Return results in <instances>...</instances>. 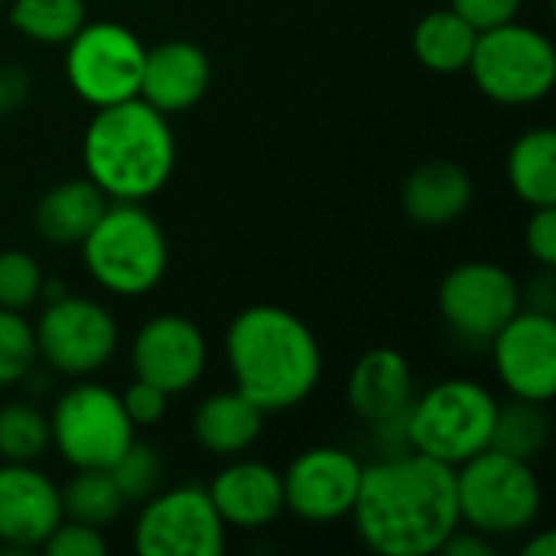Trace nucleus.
I'll return each instance as SVG.
<instances>
[{
	"label": "nucleus",
	"instance_id": "obj_1",
	"mask_svg": "<svg viewBox=\"0 0 556 556\" xmlns=\"http://www.w3.org/2000/svg\"><path fill=\"white\" fill-rule=\"evenodd\" d=\"M362 544L378 556H433L463 528L456 472L424 453H397L362 469L352 505Z\"/></svg>",
	"mask_w": 556,
	"mask_h": 556
},
{
	"label": "nucleus",
	"instance_id": "obj_2",
	"mask_svg": "<svg viewBox=\"0 0 556 556\" xmlns=\"http://www.w3.org/2000/svg\"><path fill=\"white\" fill-rule=\"evenodd\" d=\"M225 358L235 388L264 414L300 407L323 378L316 332L296 313L270 303L248 306L231 319Z\"/></svg>",
	"mask_w": 556,
	"mask_h": 556
},
{
	"label": "nucleus",
	"instance_id": "obj_3",
	"mask_svg": "<svg viewBox=\"0 0 556 556\" xmlns=\"http://www.w3.org/2000/svg\"><path fill=\"white\" fill-rule=\"evenodd\" d=\"M81 163L108 202L153 199L176 169L169 117L143 98L94 108L81 137Z\"/></svg>",
	"mask_w": 556,
	"mask_h": 556
},
{
	"label": "nucleus",
	"instance_id": "obj_4",
	"mask_svg": "<svg viewBox=\"0 0 556 556\" xmlns=\"http://www.w3.org/2000/svg\"><path fill=\"white\" fill-rule=\"evenodd\" d=\"M78 248L94 283L114 296L150 293L169 267L166 231L143 202H108Z\"/></svg>",
	"mask_w": 556,
	"mask_h": 556
},
{
	"label": "nucleus",
	"instance_id": "obj_5",
	"mask_svg": "<svg viewBox=\"0 0 556 556\" xmlns=\"http://www.w3.org/2000/svg\"><path fill=\"white\" fill-rule=\"evenodd\" d=\"M498 401L469 378H450L414 397L404 417V443L443 466H463L476 453L489 450Z\"/></svg>",
	"mask_w": 556,
	"mask_h": 556
},
{
	"label": "nucleus",
	"instance_id": "obj_6",
	"mask_svg": "<svg viewBox=\"0 0 556 556\" xmlns=\"http://www.w3.org/2000/svg\"><path fill=\"white\" fill-rule=\"evenodd\" d=\"M453 472L459 525L485 538H515L541 518L544 489L531 463L489 446Z\"/></svg>",
	"mask_w": 556,
	"mask_h": 556
},
{
	"label": "nucleus",
	"instance_id": "obj_7",
	"mask_svg": "<svg viewBox=\"0 0 556 556\" xmlns=\"http://www.w3.org/2000/svg\"><path fill=\"white\" fill-rule=\"evenodd\" d=\"M466 72L479 91L498 104H538L554 88L556 49L541 29L511 20L479 33Z\"/></svg>",
	"mask_w": 556,
	"mask_h": 556
},
{
	"label": "nucleus",
	"instance_id": "obj_8",
	"mask_svg": "<svg viewBox=\"0 0 556 556\" xmlns=\"http://www.w3.org/2000/svg\"><path fill=\"white\" fill-rule=\"evenodd\" d=\"M49 433L52 446L72 469H111V463L130 446L134 424L121 394L98 381H78L55 397Z\"/></svg>",
	"mask_w": 556,
	"mask_h": 556
},
{
	"label": "nucleus",
	"instance_id": "obj_9",
	"mask_svg": "<svg viewBox=\"0 0 556 556\" xmlns=\"http://www.w3.org/2000/svg\"><path fill=\"white\" fill-rule=\"evenodd\" d=\"M147 46L140 36L114 20H85L65 42L68 88L91 108H108L140 94Z\"/></svg>",
	"mask_w": 556,
	"mask_h": 556
},
{
	"label": "nucleus",
	"instance_id": "obj_10",
	"mask_svg": "<svg viewBox=\"0 0 556 556\" xmlns=\"http://www.w3.org/2000/svg\"><path fill=\"white\" fill-rule=\"evenodd\" d=\"M36 352L39 358L65 378H88L101 371L117 352V319L108 306L88 296L59 293L39 313Z\"/></svg>",
	"mask_w": 556,
	"mask_h": 556
},
{
	"label": "nucleus",
	"instance_id": "obj_11",
	"mask_svg": "<svg viewBox=\"0 0 556 556\" xmlns=\"http://www.w3.org/2000/svg\"><path fill=\"white\" fill-rule=\"evenodd\" d=\"M228 528L205 485H173L143 502L134 525L140 556H222Z\"/></svg>",
	"mask_w": 556,
	"mask_h": 556
},
{
	"label": "nucleus",
	"instance_id": "obj_12",
	"mask_svg": "<svg viewBox=\"0 0 556 556\" xmlns=\"http://www.w3.org/2000/svg\"><path fill=\"white\" fill-rule=\"evenodd\" d=\"M443 323L466 342H492V336L521 309L518 280L492 261L456 264L437 293Z\"/></svg>",
	"mask_w": 556,
	"mask_h": 556
},
{
	"label": "nucleus",
	"instance_id": "obj_13",
	"mask_svg": "<svg viewBox=\"0 0 556 556\" xmlns=\"http://www.w3.org/2000/svg\"><path fill=\"white\" fill-rule=\"evenodd\" d=\"M362 463L342 446H313L303 450L283 479V511H293L300 521L309 525H332L352 515L358 485H362Z\"/></svg>",
	"mask_w": 556,
	"mask_h": 556
},
{
	"label": "nucleus",
	"instance_id": "obj_14",
	"mask_svg": "<svg viewBox=\"0 0 556 556\" xmlns=\"http://www.w3.org/2000/svg\"><path fill=\"white\" fill-rule=\"evenodd\" d=\"M492 365L511 397L547 404L556 394V316L521 306L492 336Z\"/></svg>",
	"mask_w": 556,
	"mask_h": 556
},
{
	"label": "nucleus",
	"instance_id": "obj_15",
	"mask_svg": "<svg viewBox=\"0 0 556 556\" xmlns=\"http://www.w3.org/2000/svg\"><path fill=\"white\" fill-rule=\"evenodd\" d=\"M205 365L208 342L202 329L179 313H160L147 319L130 342L134 378L156 384L169 397L195 388L205 375Z\"/></svg>",
	"mask_w": 556,
	"mask_h": 556
},
{
	"label": "nucleus",
	"instance_id": "obj_16",
	"mask_svg": "<svg viewBox=\"0 0 556 556\" xmlns=\"http://www.w3.org/2000/svg\"><path fill=\"white\" fill-rule=\"evenodd\" d=\"M59 521V485L33 463H0V547L7 554L36 551Z\"/></svg>",
	"mask_w": 556,
	"mask_h": 556
},
{
	"label": "nucleus",
	"instance_id": "obj_17",
	"mask_svg": "<svg viewBox=\"0 0 556 556\" xmlns=\"http://www.w3.org/2000/svg\"><path fill=\"white\" fill-rule=\"evenodd\" d=\"M349 404L358 420H365L371 430H401L404 417L417 397L414 391V371L410 362L397 349H368L345 384Z\"/></svg>",
	"mask_w": 556,
	"mask_h": 556
},
{
	"label": "nucleus",
	"instance_id": "obj_18",
	"mask_svg": "<svg viewBox=\"0 0 556 556\" xmlns=\"http://www.w3.org/2000/svg\"><path fill=\"white\" fill-rule=\"evenodd\" d=\"M225 528L261 531L283 515V479L261 459L235 456L205 485Z\"/></svg>",
	"mask_w": 556,
	"mask_h": 556
},
{
	"label": "nucleus",
	"instance_id": "obj_19",
	"mask_svg": "<svg viewBox=\"0 0 556 556\" xmlns=\"http://www.w3.org/2000/svg\"><path fill=\"white\" fill-rule=\"evenodd\" d=\"M212 81V62L202 46L189 39H166L147 49L140 72V94L160 114H179L195 108Z\"/></svg>",
	"mask_w": 556,
	"mask_h": 556
},
{
	"label": "nucleus",
	"instance_id": "obj_20",
	"mask_svg": "<svg viewBox=\"0 0 556 556\" xmlns=\"http://www.w3.org/2000/svg\"><path fill=\"white\" fill-rule=\"evenodd\" d=\"M401 205L414 225L443 228L459 222L472 205V176L453 160H427L401 186Z\"/></svg>",
	"mask_w": 556,
	"mask_h": 556
},
{
	"label": "nucleus",
	"instance_id": "obj_21",
	"mask_svg": "<svg viewBox=\"0 0 556 556\" xmlns=\"http://www.w3.org/2000/svg\"><path fill=\"white\" fill-rule=\"evenodd\" d=\"M104 208L108 199L88 176L65 179L42 192V199L33 208V228L52 248H78Z\"/></svg>",
	"mask_w": 556,
	"mask_h": 556
},
{
	"label": "nucleus",
	"instance_id": "obj_22",
	"mask_svg": "<svg viewBox=\"0 0 556 556\" xmlns=\"http://www.w3.org/2000/svg\"><path fill=\"white\" fill-rule=\"evenodd\" d=\"M264 417L267 414L254 401H248L238 388L218 391V394H208L195 407L192 437L205 453L235 459L257 443V437L264 430Z\"/></svg>",
	"mask_w": 556,
	"mask_h": 556
},
{
	"label": "nucleus",
	"instance_id": "obj_23",
	"mask_svg": "<svg viewBox=\"0 0 556 556\" xmlns=\"http://www.w3.org/2000/svg\"><path fill=\"white\" fill-rule=\"evenodd\" d=\"M476 39L479 33L453 7H446V10H433L420 16V23L414 26L410 46L424 68L437 75H456L469 68Z\"/></svg>",
	"mask_w": 556,
	"mask_h": 556
},
{
	"label": "nucleus",
	"instance_id": "obj_24",
	"mask_svg": "<svg viewBox=\"0 0 556 556\" xmlns=\"http://www.w3.org/2000/svg\"><path fill=\"white\" fill-rule=\"evenodd\" d=\"M511 192L531 205H556V134L554 127L525 130L508 150Z\"/></svg>",
	"mask_w": 556,
	"mask_h": 556
},
{
	"label": "nucleus",
	"instance_id": "obj_25",
	"mask_svg": "<svg viewBox=\"0 0 556 556\" xmlns=\"http://www.w3.org/2000/svg\"><path fill=\"white\" fill-rule=\"evenodd\" d=\"M551 443V417L544 404L511 397L508 404H498L495 424H492V450L534 463Z\"/></svg>",
	"mask_w": 556,
	"mask_h": 556
},
{
	"label": "nucleus",
	"instance_id": "obj_26",
	"mask_svg": "<svg viewBox=\"0 0 556 556\" xmlns=\"http://www.w3.org/2000/svg\"><path fill=\"white\" fill-rule=\"evenodd\" d=\"M59 495H62V518L91 528H104L117 521L127 505L108 469H75V476L65 482V489H59Z\"/></svg>",
	"mask_w": 556,
	"mask_h": 556
},
{
	"label": "nucleus",
	"instance_id": "obj_27",
	"mask_svg": "<svg viewBox=\"0 0 556 556\" xmlns=\"http://www.w3.org/2000/svg\"><path fill=\"white\" fill-rule=\"evenodd\" d=\"M10 23L39 46H65L85 23V0H7Z\"/></svg>",
	"mask_w": 556,
	"mask_h": 556
},
{
	"label": "nucleus",
	"instance_id": "obj_28",
	"mask_svg": "<svg viewBox=\"0 0 556 556\" xmlns=\"http://www.w3.org/2000/svg\"><path fill=\"white\" fill-rule=\"evenodd\" d=\"M49 446V414L26 401H10L0 407V463H36Z\"/></svg>",
	"mask_w": 556,
	"mask_h": 556
},
{
	"label": "nucleus",
	"instance_id": "obj_29",
	"mask_svg": "<svg viewBox=\"0 0 556 556\" xmlns=\"http://www.w3.org/2000/svg\"><path fill=\"white\" fill-rule=\"evenodd\" d=\"M108 472H111L117 492L124 495V502H147L150 495L160 492L163 476H166V463L153 443H140L134 437L130 446L111 463Z\"/></svg>",
	"mask_w": 556,
	"mask_h": 556
},
{
	"label": "nucleus",
	"instance_id": "obj_30",
	"mask_svg": "<svg viewBox=\"0 0 556 556\" xmlns=\"http://www.w3.org/2000/svg\"><path fill=\"white\" fill-rule=\"evenodd\" d=\"M36 332L16 309H0V388L20 384L36 368Z\"/></svg>",
	"mask_w": 556,
	"mask_h": 556
},
{
	"label": "nucleus",
	"instance_id": "obj_31",
	"mask_svg": "<svg viewBox=\"0 0 556 556\" xmlns=\"http://www.w3.org/2000/svg\"><path fill=\"white\" fill-rule=\"evenodd\" d=\"M46 290L42 267L33 254L20 248L0 251V309H29Z\"/></svg>",
	"mask_w": 556,
	"mask_h": 556
},
{
	"label": "nucleus",
	"instance_id": "obj_32",
	"mask_svg": "<svg viewBox=\"0 0 556 556\" xmlns=\"http://www.w3.org/2000/svg\"><path fill=\"white\" fill-rule=\"evenodd\" d=\"M42 551L49 556H104L108 554V541L101 534V528L62 518L52 534L42 541Z\"/></svg>",
	"mask_w": 556,
	"mask_h": 556
},
{
	"label": "nucleus",
	"instance_id": "obj_33",
	"mask_svg": "<svg viewBox=\"0 0 556 556\" xmlns=\"http://www.w3.org/2000/svg\"><path fill=\"white\" fill-rule=\"evenodd\" d=\"M121 404H124V410H127L134 430H137V427H156V424L166 417L169 394L160 391V388L150 384V381L134 378V384L121 394Z\"/></svg>",
	"mask_w": 556,
	"mask_h": 556
},
{
	"label": "nucleus",
	"instance_id": "obj_34",
	"mask_svg": "<svg viewBox=\"0 0 556 556\" xmlns=\"http://www.w3.org/2000/svg\"><path fill=\"white\" fill-rule=\"evenodd\" d=\"M450 7H453L476 33H485V29H492V26H502V23L518 20L525 0H450Z\"/></svg>",
	"mask_w": 556,
	"mask_h": 556
},
{
	"label": "nucleus",
	"instance_id": "obj_35",
	"mask_svg": "<svg viewBox=\"0 0 556 556\" xmlns=\"http://www.w3.org/2000/svg\"><path fill=\"white\" fill-rule=\"evenodd\" d=\"M525 248L541 267H556V205L531 208V222L525 228Z\"/></svg>",
	"mask_w": 556,
	"mask_h": 556
},
{
	"label": "nucleus",
	"instance_id": "obj_36",
	"mask_svg": "<svg viewBox=\"0 0 556 556\" xmlns=\"http://www.w3.org/2000/svg\"><path fill=\"white\" fill-rule=\"evenodd\" d=\"M33 94V75L16 62H0V117H13Z\"/></svg>",
	"mask_w": 556,
	"mask_h": 556
},
{
	"label": "nucleus",
	"instance_id": "obj_37",
	"mask_svg": "<svg viewBox=\"0 0 556 556\" xmlns=\"http://www.w3.org/2000/svg\"><path fill=\"white\" fill-rule=\"evenodd\" d=\"M440 554L446 556H492L495 554V544H492V538H485V534H479V531H453L450 538H446V544L440 547Z\"/></svg>",
	"mask_w": 556,
	"mask_h": 556
},
{
	"label": "nucleus",
	"instance_id": "obj_38",
	"mask_svg": "<svg viewBox=\"0 0 556 556\" xmlns=\"http://www.w3.org/2000/svg\"><path fill=\"white\" fill-rule=\"evenodd\" d=\"M525 556H556L554 531H541L534 541H528V544H525Z\"/></svg>",
	"mask_w": 556,
	"mask_h": 556
},
{
	"label": "nucleus",
	"instance_id": "obj_39",
	"mask_svg": "<svg viewBox=\"0 0 556 556\" xmlns=\"http://www.w3.org/2000/svg\"><path fill=\"white\" fill-rule=\"evenodd\" d=\"M3 3H7V0H0V7H3Z\"/></svg>",
	"mask_w": 556,
	"mask_h": 556
}]
</instances>
